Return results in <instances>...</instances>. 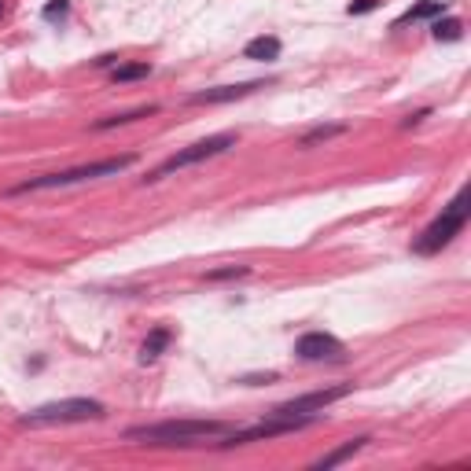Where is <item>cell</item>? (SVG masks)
<instances>
[{
  "mask_svg": "<svg viewBox=\"0 0 471 471\" xmlns=\"http://www.w3.org/2000/svg\"><path fill=\"white\" fill-rule=\"evenodd\" d=\"M280 37H272V33H262V37H254L243 45V59H254V63H269V59H280Z\"/></svg>",
  "mask_w": 471,
  "mask_h": 471,
  "instance_id": "cell-10",
  "label": "cell"
},
{
  "mask_svg": "<svg viewBox=\"0 0 471 471\" xmlns=\"http://www.w3.org/2000/svg\"><path fill=\"white\" fill-rule=\"evenodd\" d=\"M376 8H379V0H350V4H346L350 15H369V11H376Z\"/></svg>",
  "mask_w": 471,
  "mask_h": 471,
  "instance_id": "cell-20",
  "label": "cell"
},
{
  "mask_svg": "<svg viewBox=\"0 0 471 471\" xmlns=\"http://www.w3.org/2000/svg\"><path fill=\"white\" fill-rule=\"evenodd\" d=\"M228 147H236V133H213L206 140H196L191 147H184V152H177V155H169L166 162H159L152 174H147V181H162V177L177 174V169H184V166H196V162H206L213 155H225Z\"/></svg>",
  "mask_w": 471,
  "mask_h": 471,
  "instance_id": "cell-5",
  "label": "cell"
},
{
  "mask_svg": "<svg viewBox=\"0 0 471 471\" xmlns=\"http://www.w3.org/2000/svg\"><path fill=\"white\" fill-rule=\"evenodd\" d=\"M67 15H70V0H52L45 8V23H63Z\"/></svg>",
  "mask_w": 471,
  "mask_h": 471,
  "instance_id": "cell-18",
  "label": "cell"
},
{
  "mask_svg": "<svg viewBox=\"0 0 471 471\" xmlns=\"http://www.w3.org/2000/svg\"><path fill=\"white\" fill-rule=\"evenodd\" d=\"M147 74H152V67L147 63H122V67H115V85H122V81H144Z\"/></svg>",
  "mask_w": 471,
  "mask_h": 471,
  "instance_id": "cell-16",
  "label": "cell"
},
{
  "mask_svg": "<svg viewBox=\"0 0 471 471\" xmlns=\"http://www.w3.org/2000/svg\"><path fill=\"white\" fill-rule=\"evenodd\" d=\"M295 357L298 361H342L346 346H342V339H335L328 332H306L295 342Z\"/></svg>",
  "mask_w": 471,
  "mask_h": 471,
  "instance_id": "cell-8",
  "label": "cell"
},
{
  "mask_svg": "<svg viewBox=\"0 0 471 471\" xmlns=\"http://www.w3.org/2000/svg\"><path fill=\"white\" fill-rule=\"evenodd\" d=\"M232 427L225 420H162V423H144L129 427L125 438L144 442V445H196L210 438H225Z\"/></svg>",
  "mask_w": 471,
  "mask_h": 471,
  "instance_id": "cell-1",
  "label": "cell"
},
{
  "mask_svg": "<svg viewBox=\"0 0 471 471\" xmlns=\"http://www.w3.org/2000/svg\"><path fill=\"white\" fill-rule=\"evenodd\" d=\"M133 166V155H118V159H100L89 166H74V169H63V174H45V177H33L11 188V196H23V191H45V188H70L81 181H96V177H111L122 174V169Z\"/></svg>",
  "mask_w": 471,
  "mask_h": 471,
  "instance_id": "cell-3",
  "label": "cell"
},
{
  "mask_svg": "<svg viewBox=\"0 0 471 471\" xmlns=\"http://www.w3.org/2000/svg\"><path fill=\"white\" fill-rule=\"evenodd\" d=\"M431 33H435V41H460L464 23L460 18H438V23L431 26Z\"/></svg>",
  "mask_w": 471,
  "mask_h": 471,
  "instance_id": "cell-17",
  "label": "cell"
},
{
  "mask_svg": "<svg viewBox=\"0 0 471 471\" xmlns=\"http://www.w3.org/2000/svg\"><path fill=\"white\" fill-rule=\"evenodd\" d=\"M445 0H420V4H413L409 11H405L394 26H405V23H423V18H438V15H445Z\"/></svg>",
  "mask_w": 471,
  "mask_h": 471,
  "instance_id": "cell-11",
  "label": "cell"
},
{
  "mask_svg": "<svg viewBox=\"0 0 471 471\" xmlns=\"http://www.w3.org/2000/svg\"><path fill=\"white\" fill-rule=\"evenodd\" d=\"M365 445H369V438H354V442H346V445H339V449H332L328 457H320V460L313 464V471H328V467H335V464H342V460H350V457L361 453Z\"/></svg>",
  "mask_w": 471,
  "mask_h": 471,
  "instance_id": "cell-13",
  "label": "cell"
},
{
  "mask_svg": "<svg viewBox=\"0 0 471 471\" xmlns=\"http://www.w3.org/2000/svg\"><path fill=\"white\" fill-rule=\"evenodd\" d=\"M254 89H265V81H243V85H218V89H203L191 96V103H228V100H243Z\"/></svg>",
  "mask_w": 471,
  "mask_h": 471,
  "instance_id": "cell-9",
  "label": "cell"
},
{
  "mask_svg": "<svg viewBox=\"0 0 471 471\" xmlns=\"http://www.w3.org/2000/svg\"><path fill=\"white\" fill-rule=\"evenodd\" d=\"M159 107L155 103H147V107H137V111H125V115H115V118H103L96 122V129H115V125H125V122H137V118H147V115H155Z\"/></svg>",
  "mask_w": 471,
  "mask_h": 471,
  "instance_id": "cell-15",
  "label": "cell"
},
{
  "mask_svg": "<svg viewBox=\"0 0 471 471\" xmlns=\"http://www.w3.org/2000/svg\"><path fill=\"white\" fill-rule=\"evenodd\" d=\"M464 225H467V191L460 188L453 196V203L442 206L438 218L413 240V254H423V258H427V254H438L442 247H449L464 232Z\"/></svg>",
  "mask_w": 471,
  "mask_h": 471,
  "instance_id": "cell-2",
  "label": "cell"
},
{
  "mask_svg": "<svg viewBox=\"0 0 471 471\" xmlns=\"http://www.w3.org/2000/svg\"><path fill=\"white\" fill-rule=\"evenodd\" d=\"M276 379V372H265V376H243L240 383H250V387H258V383H272Z\"/></svg>",
  "mask_w": 471,
  "mask_h": 471,
  "instance_id": "cell-21",
  "label": "cell"
},
{
  "mask_svg": "<svg viewBox=\"0 0 471 471\" xmlns=\"http://www.w3.org/2000/svg\"><path fill=\"white\" fill-rule=\"evenodd\" d=\"M107 409L96 398H63V401H48L37 405L23 416L26 427H48V423H85V420H100Z\"/></svg>",
  "mask_w": 471,
  "mask_h": 471,
  "instance_id": "cell-4",
  "label": "cell"
},
{
  "mask_svg": "<svg viewBox=\"0 0 471 471\" xmlns=\"http://www.w3.org/2000/svg\"><path fill=\"white\" fill-rule=\"evenodd\" d=\"M250 269L247 265H225V269H213V272H206V280L213 284V280H236V276H247Z\"/></svg>",
  "mask_w": 471,
  "mask_h": 471,
  "instance_id": "cell-19",
  "label": "cell"
},
{
  "mask_svg": "<svg viewBox=\"0 0 471 471\" xmlns=\"http://www.w3.org/2000/svg\"><path fill=\"white\" fill-rule=\"evenodd\" d=\"M169 339H174V332H169V328H155L152 335L144 339V346H140V361H144V365H152V361L162 357V350L169 346Z\"/></svg>",
  "mask_w": 471,
  "mask_h": 471,
  "instance_id": "cell-12",
  "label": "cell"
},
{
  "mask_svg": "<svg viewBox=\"0 0 471 471\" xmlns=\"http://www.w3.org/2000/svg\"><path fill=\"white\" fill-rule=\"evenodd\" d=\"M354 391V383H342V387H328V391H309V394H298V398H287L272 409V416H317L324 413L332 401L346 398Z\"/></svg>",
  "mask_w": 471,
  "mask_h": 471,
  "instance_id": "cell-7",
  "label": "cell"
},
{
  "mask_svg": "<svg viewBox=\"0 0 471 471\" xmlns=\"http://www.w3.org/2000/svg\"><path fill=\"white\" fill-rule=\"evenodd\" d=\"M342 133H346V125H313V129L309 133H302V137H298V147H317L320 140H332V137H342Z\"/></svg>",
  "mask_w": 471,
  "mask_h": 471,
  "instance_id": "cell-14",
  "label": "cell"
},
{
  "mask_svg": "<svg viewBox=\"0 0 471 471\" xmlns=\"http://www.w3.org/2000/svg\"><path fill=\"white\" fill-rule=\"evenodd\" d=\"M317 416H272L254 423V427H232V431L225 435L221 445H243V442H265V438H280V435H295L302 431V427H309Z\"/></svg>",
  "mask_w": 471,
  "mask_h": 471,
  "instance_id": "cell-6",
  "label": "cell"
}]
</instances>
